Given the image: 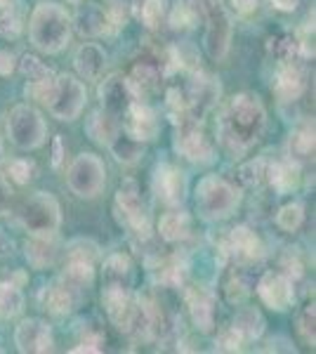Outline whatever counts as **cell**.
<instances>
[{"label":"cell","instance_id":"cell-35","mask_svg":"<svg viewBox=\"0 0 316 354\" xmlns=\"http://www.w3.org/2000/svg\"><path fill=\"white\" fill-rule=\"evenodd\" d=\"M304 222V205L300 201H292V203H286L279 208L277 213V225L281 227L284 232H297Z\"/></svg>","mask_w":316,"mask_h":354},{"label":"cell","instance_id":"cell-33","mask_svg":"<svg viewBox=\"0 0 316 354\" xmlns=\"http://www.w3.org/2000/svg\"><path fill=\"white\" fill-rule=\"evenodd\" d=\"M24 310V293L19 283L0 281V319H12Z\"/></svg>","mask_w":316,"mask_h":354},{"label":"cell","instance_id":"cell-32","mask_svg":"<svg viewBox=\"0 0 316 354\" xmlns=\"http://www.w3.org/2000/svg\"><path fill=\"white\" fill-rule=\"evenodd\" d=\"M288 158L295 163L314 158V125H304L288 137Z\"/></svg>","mask_w":316,"mask_h":354},{"label":"cell","instance_id":"cell-27","mask_svg":"<svg viewBox=\"0 0 316 354\" xmlns=\"http://www.w3.org/2000/svg\"><path fill=\"white\" fill-rule=\"evenodd\" d=\"M264 177H269L272 187L279 194H290L300 182V163L290 161V158H284V161H277L267 168Z\"/></svg>","mask_w":316,"mask_h":354},{"label":"cell","instance_id":"cell-24","mask_svg":"<svg viewBox=\"0 0 316 354\" xmlns=\"http://www.w3.org/2000/svg\"><path fill=\"white\" fill-rule=\"evenodd\" d=\"M71 21H73V26L78 28L80 36L95 38L109 31V15L100 5H80L76 19H71Z\"/></svg>","mask_w":316,"mask_h":354},{"label":"cell","instance_id":"cell-38","mask_svg":"<svg viewBox=\"0 0 316 354\" xmlns=\"http://www.w3.org/2000/svg\"><path fill=\"white\" fill-rule=\"evenodd\" d=\"M140 17L147 28L156 31L165 19V0H145V3H142V10H140Z\"/></svg>","mask_w":316,"mask_h":354},{"label":"cell","instance_id":"cell-48","mask_svg":"<svg viewBox=\"0 0 316 354\" xmlns=\"http://www.w3.org/2000/svg\"><path fill=\"white\" fill-rule=\"evenodd\" d=\"M234 10L241 15V17H248L250 12H255L257 5H260V0H232Z\"/></svg>","mask_w":316,"mask_h":354},{"label":"cell","instance_id":"cell-41","mask_svg":"<svg viewBox=\"0 0 316 354\" xmlns=\"http://www.w3.org/2000/svg\"><path fill=\"white\" fill-rule=\"evenodd\" d=\"M269 50L277 55L279 62H292V57H297V41L292 36H281L269 41Z\"/></svg>","mask_w":316,"mask_h":354},{"label":"cell","instance_id":"cell-29","mask_svg":"<svg viewBox=\"0 0 316 354\" xmlns=\"http://www.w3.org/2000/svg\"><path fill=\"white\" fill-rule=\"evenodd\" d=\"M264 326H267V324H264V317L257 307H241L232 324V328L243 338V342L262 338Z\"/></svg>","mask_w":316,"mask_h":354},{"label":"cell","instance_id":"cell-19","mask_svg":"<svg viewBox=\"0 0 316 354\" xmlns=\"http://www.w3.org/2000/svg\"><path fill=\"white\" fill-rule=\"evenodd\" d=\"M187 305L192 312V319L196 324V328L201 333H210L215 328V319H217V298L210 288H192L187 290Z\"/></svg>","mask_w":316,"mask_h":354},{"label":"cell","instance_id":"cell-47","mask_svg":"<svg viewBox=\"0 0 316 354\" xmlns=\"http://www.w3.org/2000/svg\"><path fill=\"white\" fill-rule=\"evenodd\" d=\"M17 68V57L10 50L0 48V76H10Z\"/></svg>","mask_w":316,"mask_h":354},{"label":"cell","instance_id":"cell-7","mask_svg":"<svg viewBox=\"0 0 316 354\" xmlns=\"http://www.w3.org/2000/svg\"><path fill=\"white\" fill-rule=\"evenodd\" d=\"M66 185L78 198H97L106 185V168L97 153H80L66 170Z\"/></svg>","mask_w":316,"mask_h":354},{"label":"cell","instance_id":"cell-39","mask_svg":"<svg viewBox=\"0 0 316 354\" xmlns=\"http://www.w3.org/2000/svg\"><path fill=\"white\" fill-rule=\"evenodd\" d=\"M314 302H309V305H304L302 307V312L297 314V333H300V338L304 340V345H309V347H314Z\"/></svg>","mask_w":316,"mask_h":354},{"label":"cell","instance_id":"cell-11","mask_svg":"<svg viewBox=\"0 0 316 354\" xmlns=\"http://www.w3.org/2000/svg\"><path fill=\"white\" fill-rule=\"evenodd\" d=\"M175 149L182 158L198 165H208L215 161V147L205 137L203 130L198 128L196 121H185L177 123L175 133Z\"/></svg>","mask_w":316,"mask_h":354},{"label":"cell","instance_id":"cell-14","mask_svg":"<svg viewBox=\"0 0 316 354\" xmlns=\"http://www.w3.org/2000/svg\"><path fill=\"white\" fill-rule=\"evenodd\" d=\"M15 345L24 354H45L55 350L53 328L43 319H24L15 330Z\"/></svg>","mask_w":316,"mask_h":354},{"label":"cell","instance_id":"cell-45","mask_svg":"<svg viewBox=\"0 0 316 354\" xmlns=\"http://www.w3.org/2000/svg\"><path fill=\"white\" fill-rule=\"evenodd\" d=\"M224 290H227V300L229 302H241V300H245V295L250 293L248 283H245L241 277H232V279H229L227 288H224Z\"/></svg>","mask_w":316,"mask_h":354},{"label":"cell","instance_id":"cell-25","mask_svg":"<svg viewBox=\"0 0 316 354\" xmlns=\"http://www.w3.org/2000/svg\"><path fill=\"white\" fill-rule=\"evenodd\" d=\"M125 78H128V85H130L132 95H135V100L151 95L154 90L160 85L158 66L149 64V62H140V64H135V66H132V71H130V76H125Z\"/></svg>","mask_w":316,"mask_h":354},{"label":"cell","instance_id":"cell-3","mask_svg":"<svg viewBox=\"0 0 316 354\" xmlns=\"http://www.w3.org/2000/svg\"><path fill=\"white\" fill-rule=\"evenodd\" d=\"M194 19L203 24V50L212 62H222L229 55L234 36V21L224 0H187Z\"/></svg>","mask_w":316,"mask_h":354},{"label":"cell","instance_id":"cell-40","mask_svg":"<svg viewBox=\"0 0 316 354\" xmlns=\"http://www.w3.org/2000/svg\"><path fill=\"white\" fill-rule=\"evenodd\" d=\"M21 33V17L12 8L0 10V38L5 41H15Z\"/></svg>","mask_w":316,"mask_h":354},{"label":"cell","instance_id":"cell-16","mask_svg":"<svg viewBox=\"0 0 316 354\" xmlns=\"http://www.w3.org/2000/svg\"><path fill=\"white\" fill-rule=\"evenodd\" d=\"M97 95H100V100H102V109L113 118H123L128 106L135 102V95H132L130 85H128V78L120 76V73L106 76L104 81L100 83Z\"/></svg>","mask_w":316,"mask_h":354},{"label":"cell","instance_id":"cell-20","mask_svg":"<svg viewBox=\"0 0 316 354\" xmlns=\"http://www.w3.org/2000/svg\"><path fill=\"white\" fill-rule=\"evenodd\" d=\"M59 279L64 286L76 295L78 302H83V298L88 295V290L93 288L95 281V265L90 262H80V260H66L64 272L59 274Z\"/></svg>","mask_w":316,"mask_h":354},{"label":"cell","instance_id":"cell-36","mask_svg":"<svg viewBox=\"0 0 316 354\" xmlns=\"http://www.w3.org/2000/svg\"><path fill=\"white\" fill-rule=\"evenodd\" d=\"M100 258V245L90 239H76L66 245V260H80L95 265V260Z\"/></svg>","mask_w":316,"mask_h":354},{"label":"cell","instance_id":"cell-53","mask_svg":"<svg viewBox=\"0 0 316 354\" xmlns=\"http://www.w3.org/2000/svg\"><path fill=\"white\" fill-rule=\"evenodd\" d=\"M68 3H73V5H78V3H80V0H68Z\"/></svg>","mask_w":316,"mask_h":354},{"label":"cell","instance_id":"cell-5","mask_svg":"<svg viewBox=\"0 0 316 354\" xmlns=\"http://www.w3.org/2000/svg\"><path fill=\"white\" fill-rule=\"evenodd\" d=\"M8 137L21 151H33L45 145L48 125L40 111L31 104H17L8 116Z\"/></svg>","mask_w":316,"mask_h":354},{"label":"cell","instance_id":"cell-42","mask_svg":"<svg viewBox=\"0 0 316 354\" xmlns=\"http://www.w3.org/2000/svg\"><path fill=\"white\" fill-rule=\"evenodd\" d=\"M264 173H267V165H264L262 158H255V161H248L239 170V177L245 187H257L264 180Z\"/></svg>","mask_w":316,"mask_h":354},{"label":"cell","instance_id":"cell-12","mask_svg":"<svg viewBox=\"0 0 316 354\" xmlns=\"http://www.w3.org/2000/svg\"><path fill=\"white\" fill-rule=\"evenodd\" d=\"M257 295L269 310L288 312L295 305V283L286 272H264L257 281Z\"/></svg>","mask_w":316,"mask_h":354},{"label":"cell","instance_id":"cell-46","mask_svg":"<svg viewBox=\"0 0 316 354\" xmlns=\"http://www.w3.org/2000/svg\"><path fill=\"white\" fill-rule=\"evenodd\" d=\"M71 352H104V338L100 333H88L83 335L78 347H73Z\"/></svg>","mask_w":316,"mask_h":354},{"label":"cell","instance_id":"cell-8","mask_svg":"<svg viewBox=\"0 0 316 354\" xmlns=\"http://www.w3.org/2000/svg\"><path fill=\"white\" fill-rule=\"evenodd\" d=\"M85 102H88L85 85L71 73H62V76L55 78V88L45 106L59 121H76L85 109Z\"/></svg>","mask_w":316,"mask_h":354},{"label":"cell","instance_id":"cell-54","mask_svg":"<svg viewBox=\"0 0 316 354\" xmlns=\"http://www.w3.org/2000/svg\"><path fill=\"white\" fill-rule=\"evenodd\" d=\"M0 352H3V350H0Z\"/></svg>","mask_w":316,"mask_h":354},{"label":"cell","instance_id":"cell-43","mask_svg":"<svg viewBox=\"0 0 316 354\" xmlns=\"http://www.w3.org/2000/svg\"><path fill=\"white\" fill-rule=\"evenodd\" d=\"M241 345H243V338H241L232 326H229L227 330H222L215 340V350H220V352H239Z\"/></svg>","mask_w":316,"mask_h":354},{"label":"cell","instance_id":"cell-10","mask_svg":"<svg viewBox=\"0 0 316 354\" xmlns=\"http://www.w3.org/2000/svg\"><path fill=\"white\" fill-rule=\"evenodd\" d=\"M187 93V104H189V121H201L210 109H215V104L220 102L222 85L215 76L198 71L192 73V81L185 88Z\"/></svg>","mask_w":316,"mask_h":354},{"label":"cell","instance_id":"cell-34","mask_svg":"<svg viewBox=\"0 0 316 354\" xmlns=\"http://www.w3.org/2000/svg\"><path fill=\"white\" fill-rule=\"evenodd\" d=\"M19 71L24 73L26 83H33V85H48V83H55V71L50 66H45L38 57L33 55H24L19 59Z\"/></svg>","mask_w":316,"mask_h":354},{"label":"cell","instance_id":"cell-28","mask_svg":"<svg viewBox=\"0 0 316 354\" xmlns=\"http://www.w3.org/2000/svg\"><path fill=\"white\" fill-rule=\"evenodd\" d=\"M106 147L111 149L113 158H116L118 163H123V165H135L142 158V153H145V147H142V142L132 140V137L125 133L123 128L116 130V135L109 140Z\"/></svg>","mask_w":316,"mask_h":354},{"label":"cell","instance_id":"cell-17","mask_svg":"<svg viewBox=\"0 0 316 354\" xmlns=\"http://www.w3.org/2000/svg\"><path fill=\"white\" fill-rule=\"evenodd\" d=\"M227 250L239 265H252V262H260L264 258V243L248 225L234 227L229 234Z\"/></svg>","mask_w":316,"mask_h":354},{"label":"cell","instance_id":"cell-6","mask_svg":"<svg viewBox=\"0 0 316 354\" xmlns=\"http://www.w3.org/2000/svg\"><path fill=\"white\" fill-rule=\"evenodd\" d=\"M17 218L28 234H57L62 225V208L53 194L36 192L21 203Z\"/></svg>","mask_w":316,"mask_h":354},{"label":"cell","instance_id":"cell-2","mask_svg":"<svg viewBox=\"0 0 316 354\" xmlns=\"http://www.w3.org/2000/svg\"><path fill=\"white\" fill-rule=\"evenodd\" d=\"M71 15L57 3H40L33 8L28 19V38L40 53L57 55L71 41Z\"/></svg>","mask_w":316,"mask_h":354},{"label":"cell","instance_id":"cell-30","mask_svg":"<svg viewBox=\"0 0 316 354\" xmlns=\"http://www.w3.org/2000/svg\"><path fill=\"white\" fill-rule=\"evenodd\" d=\"M189 232H192V220H189V215L182 213V210H170V213H165L158 222V234L168 243L185 241L189 236Z\"/></svg>","mask_w":316,"mask_h":354},{"label":"cell","instance_id":"cell-50","mask_svg":"<svg viewBox=\"0 0 316 354\" xmlns=\"http://www.w3.org/2000/svg\"><path fill=\"white\" fill-rule=\"evenodd\" d=\"M62 163H64V140H62V135H57L53 142V165L62 168Z\"/></svg>","mask_w":316,"mask_h":354},{"label":"cell","instance_id":"cell-23","mask_svg":"<svg viewBox=\"0 0 316 354\" xmlns=\"http://www.w3.org/2000/svg\"><path fill=\"white\" fill-rule=\"evenodd\" d=\"M80 302L76 300V295L68 290L59 279L50 281L48 286L43 290V307L48 310L50 314H57V317H64V314L73 312Z\"/></svg>","mask_w":316,"mask_h":354},{"label":"cell","instance_id":"cell-37","mask_svg":"<svg viewBox=\"0 0 316 354\" xmlns=\"http://www.w3.org/2000/svg\"><path fill=\"white\" fill-rule=\"evenodd\" d=\"M8 177L17 185H28V182L36 177L38 168L33 161H28V158H12V161H8Z\"/></svg>","mask_w":316,"mask_h":354},{"label":"cell","instance_id":"cell-52","mask_svg":"<svg viewBox=\"0 0 316 354\" xmlns=\"http://www.w3.org/2000/svg\"><path fill=\"white\" fill-rule=\"evenodd\" d=\"M0 163H3V142H0Z\"/></svg>","mask_w":316,"mask_h":354},{"label":"cell","instance_id":"cell-9","mask_svg":"<svg viewBox=\"0 0 316 354\" xmlns=\"http://www.w3.org/2000/svg\"><path fill=\"white\" fill-rule=\"evenodd\" d=\"M113 210H116V218L125 230H130L137 236L147 239L149 230H151V222H149V210L145 201L140 196L135 182H125L123 187L116 192V201H113Z\"/></svg>","mask_w":316,"mask_h":354},{"label":"cell","instance_id":"cell-15","mask_svg":"<svg viewBox=\"0 0 316 354\" xmlns=\"http://www.w3.org/2000/svg\"><path fill=\"white\" fill-rule=\"evenodd\" d=\"M123 130L128 133L132 140L137 142H151L154 137L158 135L160 130V121L156 116V111L151 109L145 102H132L128 106V111L123 113Z\"/></svg>","mask_w":316,"mask_h":354},{"label":"cell","instance_id":"cell-1","mask_svg":"<svg viewBox=\"0 0 316 354\" xmlns=\"http://www.w3.org/2000/svg\"><path fill=\"white\" fill-rule=\"evenodd\" d=\"M217 140L232 158L245 156L267 130V109L252 93H239L229 100L217 118Z\"/></svg>","mask_w":316,"mask_h":354},{"label":"cell","instance_id":"cell-18","mask_svg":"<svg viewBox=\"0 0 316 354\" xmlns=\"http://www.w3.org/2000/svg\"><path fill=\"white\" fill-rule=\"evenodd\" d=\"M307 88V73L295 62H281V68L274 76L272 90L279 102H297Z\"/></svg>","mask_w":316,"mask_h":354},{"label":"cell","instance_id":"cell-44","mask_svg":"<svg viewBox=\"0 0 316 354\" xmlns=\"http://www.w3.org/2000/svg\"><path fill=\"white\" fill-rule=\"evenodd\" d=\"M194 15H192V10H189V5L187 3H177V8L172 10V15H170V24L172 28H189L194 24Z\"/></svg>","mask_w":316,"mask_h":354},{"label":"cell","instance_id":"cell-49","mask_svg":"<svg viewBox=\"0 0 316 354\" xmlns=\"http://www.w3.org/2000/svg\"><path fill=\"white\" fill-rule=\"evenodd\" d=\"M10 201H12V189H10L8 180L0 175V213H5V210H8Z\"/></svg>","mask_w":316,"mask_h":354},{"label":"cell","instance_id":"cell-51","mask_svg":"<svg viewBox=\"0 0 316 354\" xmlns=\"http://www.w3.org/2000/svg\"><path fill=\"white\" fill-rule=\"evenodd\" d=\"M272 5L281 12H292V10H297V5H300V0H272Z\"/></svg>","mask_w":316,"mask_h":354},{"label":"cell","instance_id":"cell-4","mask_svg":"<svg viewBox=\"0 0 316 354\" xmlns=\"http://www.w3.org/2000/svg\"><path fill=\"white\" fill-rule=\"evenodd\" d=\"M194 198H196V210L201 218L217 222L234 215V210L241 203V192L220 175H205L196 185Z\"/></svg>","mask_w":316,"mask_h":354},{"label":"cell","instance_id":"cell-21","mask_svg":"<svg viewBox=\"0 0 316 354\" xmlns=\"http://www.w3.org/2000/svg\"><path fill=\"white\" fill-rule=\"evenodd\" d=\"M73 66L83 81H100L106 66V53L97 43H83L73 57Z\"/></svg>","mask_w":316,"mask_h":354},{"label":"cell","instance_id":"cell-31","mask_svg":"<svg viewBox=\"0 0 316 354\" xmlns=\"http://www.w3.org/2000/svg\"><path fill=\"white\" fill-rule=\"evenodd\" d=\"M118 128H120L118 118L109 116L104 109L93 111V113H90L88 121H85V133H88L90 140L97 142V145H104V147L109 145V140H111V137L116 135Z\"/></svg>","mask_w":316,"mask_h":354},{"label":"cell","instance_id":"cell-13","mask_svg":"<svg viewBox=\"0 0 316 354\" xmlns=\"http://www.w3.org/2000/svg\"><path fill=\"white\" fill-rule=\"evenodd\" d=\"M151 189L158 201H163L170 208H180L187 198V177L180 168L170 163H160L154 170Z\"/></svg>","mask_w":316,"mask_h":354},{"label":"cell","instance_id":"cell-22","mask_svg":"<svg viewBox=\"0 0 316 354\" xmlns=\"http://www.w3.org/2000/svg\"><path fill=\"white\" fill-rule=\"evenodd\" d=\"M24 255L33 270H45L57 258V241L55 234H31L24 243Z\"/></svg>","mask_w":316,"mask_h":354},{"label":"cell","instance_id":"cell-26","mask_svg":"<svg viewBox=\"0 0 316 354\" xmlns=\"http://www.w3.org/2000/svg\"><path fill=\"white\" fill-rule=\"evenodd\" d=\"M132 260L123 253H113L104 260V270H102V279L104 286H123L132 288Z\"/></svg>","mask_w":316,"mask_h":354}]
</instances>
